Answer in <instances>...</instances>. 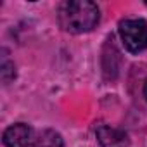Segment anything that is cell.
I'll return each instance as SVG.
<instances>
[{
    "label": "cell",
    "mask_w": 147,
    "mask_h": 147,
    "mask_svg": "<svg viewBox=\"0 0 147 147\" xmlns=\"http://www.w3.org/2000/svg\"><path fill=\"white\" fill-rule=\"evenodd\" d=\"M57 18L64 31L80 35L94 30L99 23L100 14L99 7L90 0H69L59 5Z\"/></svg>",
    "instance_id": "1"
},
{
    "label": "cell",
    "mask_w": 147,
    "mask_h": 147,
    "mask_svg": "<svg viewBox=\"0 0 147 147\" xmlns=\"http://www.w3.org/2000/svg\"><path fill=\"white\" fill-rule=\"evenodd\" d=\"M0 73H2V80H4V83H9L11 80L16 78V66H14V62L9 61L5 50H4V55H2V71H0Z\"/></svg>",
    "instance_id": "6"
},
{
    "label": "cell",
    "mask_w": 147,
    "mask_h": 147,
    "mask_svg": "<svg viewBox=\"0 0 147 147\" xmlns=\"http://www.w3.org/2000/svg\"><path fill=\"white\" fill-rule=\"evenodd\" d=\"M97 138L102 147H126L128 145V135L114 126L109 125H99L95 128Z\"/></svg>",
    "instance_id": "4"
},
{
    "label": "cell",
    "mask_w": 147,
    "mask_h": 147,
    "mask_svg": "<svg viewBox=\"0 0 147 147\" xmlns=\"http://www.w3.org/2000/svg\"><path fill=\"white\" fill-rule=\"evenodd\" d=\"M118 31L128 52L138 54L147 49V23L144 19H123Z\"/></svg>",
    "instance_id": "2"
},
{
    "label": "cell",
    "mask_w": 147,
    "mask_h": 147,
    "mask_svg": "<svg viewBox=\"0 0 147 147\" xmlns=\"http://www.w3.org/2000/svg\"><path fill=\"white\" fill-rule=\"evenodd\" d=\"M144 95H145V99H147V82H145V85H144Z\"/></svg>",
    "instance_id": "7"
},
{
    "label": "cell",
    "mask_w": 147,
    "mask_h": 147,
    "mask_svg": "<svg viewBox=\"0 0 147 147\" xmlns=\"http://www.w3.org/2000/svg\"><path fill=\"white\" fill-rule=\"evenodd\" d=\"M36 142L38 138H35L31 126L24 123H16L4 131V144L7 147H36Z\"/></svg>",
    "instance_id": "3"
},
{
    "label": "cell",
    "mask_w": 147,
    "mask_h": 147,
    "mask_svg": "<svg viewBox=\"0 0 147 147\" xmlns=\"http://www.w3.org/2000/svg\"><path fill=\"white\" fill-rule=\"evenodd\" d=\"M36 147H66L62 137L55 130H43L38 137Z\"/></svg>",
    "instance_id": "5"
}]
</instances>
